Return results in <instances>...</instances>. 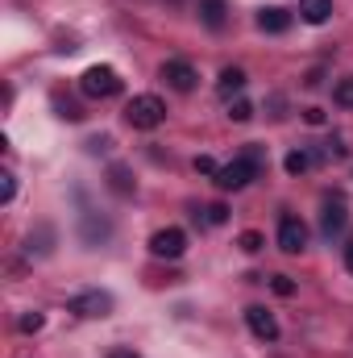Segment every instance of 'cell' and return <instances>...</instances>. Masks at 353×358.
<instances>
[{"label": "cell", "mask_w": 353, "mask_h": 358, "mask_svg": "<svg viewBox=\"0 0 353 358\" xmlns=\"http://www.w3.org/2000/svg\"><path fill=\"white\" fill-rule=\"evenodd\" d=\"M308 246V225L299 217H283L278 221V250L283 255H299Z\"/></svg>", "instance_id": "8992f818"}, {"label": "cell", "mask_w": 353, "mask_h": 358, "mask_svg": "<svg viewBox=\"0 0 353 358\" xmlns=\"http://www.w3.org/2000/svg\"><path fill=\"white\" fill-rule=\"evenodd\" d=\"M345 267H350V275H353V242L345 246Z\"/></svg>", "instance_id": "f1b7e54d"}, {"label": "cell", "mask_w": 353, "mask_h": 358, "mask_svg": "<svg viewBox=\"0 0 353 358\" xmlns=\"http://www.w3.org/2000/svg\"><path fill=\"white\" fill-rule=\"evenodd\" d=\"M246 325H250L254 338H262V342H274V338H278V321H274V313L262 308V304H250V308H246Z\"/></svg>", "instance_id": "ba28073f"}, {"label": "cell", "mask_w": 353, "mask_h": 358, "mask_svg": "<svg viewBox=\"0 0 353 358\" xmlns=\"http://www.w3.org/2000/svg\"><path fill=\"white\" fill-rule=\"evenodd\" d=\"M204 221H208V225H225V221H229V208H225V204H208V208H204Z\"/></svg>", "instance_id": "603a6c76"}, {"label": "cell", "mask_w": 353, "mask_h": 358, "mask_svg": "<svg viewBox=\"0 0 353 358\" xmlns=\"http://www.w3.org/2000/svg\"><path fill=\"white\" fill-rule=\"evenodd\" d=\"M299 17L308 25H324L333 17V0H299Z\"/></svg>", "instance_id": "7c38bea8"}, {"label": "cell", "mask_w": 353, "mask_h": 358, "mask_svg": "<svg viewBox=\"0 0 353 358\" xmlns=\"http://www.w3.org/2000/svg\"><path fill=\"white\" fill-rule=\"evenodd\" d=\"M195 171H200V176H212V179H216V171H220V167H216L208 155H195Z\"/></svg>", "instance_id": "cb8c5ba5"}, {"label": "cell", "mask_w": 353, "mask_h": 358, "mask_svg": "<svg viewBox=\"0 0 353 358\" xmlns=\"http://www.w3.org/2000/svg\"><path fill=\"white\" fill-rule=\"evenodd\" d=\"M54 108H59V117H63V121H84V108H80L75 100H63V96H54Z\"/></svg>", "instance_id": "e0dca14e"}, {"label": "cell", "mask_w": 353, "mask_h": 358, "mask_svg": "<svg viewBox=\"0 0 353 358\" xmlns=\"http://www.w3.org/2000/svg\"><path fill=\"white\" fill-rule=\"evenodd\" d=\"M0 196H4V204H8V200H13V196H17V179L8 176V171H4V176H0Z\"/></svg>", "instance_id": "484cf974"}, {"label": "cell", "mask_w": 353, "mask_h": 358, "mask_svg": "<svg viewBox=\"0 0 353 358\" xmlns=\"http://www.w3.org/2000/svg\"><path fill=\"white\" fill-rule=\"evenodd\" d=\"M200 21H204L208 29H225L229 4H225V0H200Z\"/></svg>", "instance_id": "8fae6325"}, {"label": "cell", "mask_w": 353, "mask_h": 358, "mask_svg": "<svg viewBox=\"0 0 353 358\" xmlns=\"http://www.w3.org/2000/svg\"><path fill=\"white\" fill-rule=\"evenodd\" d=\"M258 171H262V155L250 150V155H241V159H233L229 167L216 171V187H220V192H241L246 183L258 179Z\"/></svg>", "instance_id": "6da1fadb"}, {"label": "cell", "mask_w": 353, "mask_h": 358, "mask_svg": "<svg viewBox=\"0 0 353 358\" xmlns=\"http://www.w3.org/2000/svg\"><path fill=\"white\" fill-rule=\"evenodd\" d=\"M42 325H46V317H42V313H25V317L17 321V329H21V334H38Z\"/></svg>", "instance_id": "44dd1931"}, {"label": "cell", "mask_w": 353, "mask_h": 358, "mask_svg": "<svg viewBox=\"0 0 353 358\" xmlns=\"http://www.w3.org/2000/svg\"><path fill=\"white\" fill-rule=\"evenodd\" d=\"M270 292L287 300V296H295V279L291 275H270Z\"/></svg>", "instance_id": "d6986e66"}, {"label": "cell", "mask_w": 353, "mask_h": 358, "mask_svg": "<svg viewBox=\"0 0 353 358\" xmlns=\"http://www.w3.org/2000/svg\"><path fill=\"white\" fill-rule=\"evenodd\" d=\"M216 88H220V96L241 92V88H246V71H241V67H225V71H220V80H216Z\"/></svg>", "instance_id": "4fadbf2b"}, {"label": "cell", "mask_w": 353, "mask_h": 358, "mask_svg": "<svg viewBox=\"0 0 353 358\" xmlns=\"http://www.w3.org/2000/svg\"><path fill=\"white\" fill-rule=\"evenodd\" d=\"M303 121L308 125H324V108H303Z\"/></svg>", "instance_id": "4316f807"}, {"label": "cell", "mask_w": 353, "mask_h": 358, "mask_svg": "<svg viewBox=\"0 0 353 358\" xmlns=\"http://www.w3.org/2000/svg\"><path fill=\"white\" fill-rule=\"evenodd\" d=\"M258 29H266V34H287V29H291V13L278 8V4L258 8Z\"/></svg>", "instance_id": "30bf717a"}, {"label": "cell", "mask_w": 353, "mask_h": 358, "mask_svg": "<svg viewBox=\"0 0 353 358\" xmlns=\"http://www.w3.org/2000/svg\"><path fill=\"white\" fill-rule=\"evenodd\" d=\"M163 80H167L175 92H191L200 76H195L191 63H183V59H167V63H163Z\"/></svg>", "instance_id": "9c48e42d"}, {"label": "cell", "mask_w": 353, "mask_h": 358, "mask_svg": "<svg viewBox=\"0 0 353 358\" xmlns=\"http://www.w3.org/2000/svg\"><path fill=\"white\" fill-rule=\"evenodd\" d=\"M80 92L91 96V100H108V96H117L121 92V76L112 71V67H88L84 76H80Z\"/></svg>", "instance_id": "3957f363"}, {"label": "cell", "mask_w": 353, "mask_h": 358, "mask_svg": "<svg viewBox=\"0 0 353 358\" xmlns=\"http://www.w3.org/2000/svg\"><path fill=\"white\" fill-rule=\"evenodd\" d=\"M108 358H142V355H133V350H112Z\"/></svg>", "instance_id": "83f0119b"}, {"label": "cell", "mask_w": 353, "mask_h": 358, "mask_svg": "<svg viewBox=\"0 0 353 358\" xmlns=\"http://www.w3.org/2000/svg\"><path fill=\"white\" fill-rule=\"evenodd\" d=\"M229 117H233V121H250V117H254V104H250V100H233V104H229Z\"/></svg>", "instance_id": "7402d4cb"}, {"label": "cell", "mask_w": 353, "mask_h": 358, "mask_svg": "<svg viewBox=\"0 0 353 358\" xmlns=\"http://www.w3.org/2000/svg\"><path fill=\"white\" fill-rule=\"evenodd\" d=\"M88 150H91V155H108V150H112V138H108V134L91 138V142H88Z\"/></svg>", "instance_id": "d4e9b609"}, {"label": "cell", "mask_w": 353, "mask_h": 358, "mask_svg": "<svg viewBox=\"0 0 353 358\" xmlns=\"http://www.w3.org/2000/svg\"><path fill=\"white\" fill-rule=\"evenodd\" d=\"M237 246H241L246 255H258V250H262V246H266V238H262V234H258V229H246V234L237 238Z\"/></svg>", "instance_id": "ac0fdd59"}, {"label": "cell", "mask_w": 353, "mask_h": 358, "mask_svg": "<svg viewBox=\"0 0 353 358\" xmlns=\"http://www.w3.org/2000/svg\"><path fill=\"white\" fill-rule=\"evenodd\" d=\"M150 255L154 259H183L187 255V234L183 229H175V225H167V229H158L154 238H150Z\"/></svg>", "instance_id": "277c9868"}, {"label": "cell", "mask_w": 353, "mask_h": 358, "mask_svg": "<svg viewBox=\"0 0 353 358\" xmlns=\"http://www.w3.org/2000/svg\"><path fill=\"white\" fill-rule=\"evenodd\" d=\"M345 225H350V208H345V200H341V196H329L324 208H320V229H324V238L341 234Z\"/></svg>", "instance_id": "52a82bcc"}, {"label": "cell", "mask_w": 353, "mask_h": 358, "mask_svg": "<svg viewBox=\"0 0 353 358\" xmlns=\"http://www.w3.org/2000/svg\"><path fill=\"white\" fill-rule=\"evenodd\" d=\"M104 238H108V221H96L91 213H84V242L88 246H100Z\"/></svg>", "instance_id": "5bb4252c"}, {"label": "cell", "mask_w": 353, "mask_h": 358, "mask_svg": "<svg viewBox=\"0 0 353 358\" xmlns=\"http://www.w3.org/2000/svg\"><path fill=\"white\" fill-rule=\"evenodd\" d=\"M75 317H108L112 313V296L108 292H100V287H91V292H80V296H71V304H67Z\"/></svg>", "instance_id": "5b68a950"}, {"label": "cell", "mask_w": 353, "mask_h": 358, "mask_svg": "<svg viewBox=\"0 0 353 358\" xmlns=\"http://www.w3.org/2000/svg\"><path fill=\"white\" fill-rule=\"evenodd\" d=\"M283 167H287V176H303V171L312 167V159H308L303 150H291V155L283 159Z\"/></svg>", "instance_id": "2e32d148"}, {"label": "cell", "mask_w": 353, "mask_h": 358, "mask_svg": "<svg viewBox=\"0 0 353 358\" xmlns=\"http://www.w3.org/2000/svg\"><path fill=\"white\" fill-rule=\"evenodd\" d=\"M333 100H337L341 108H353V76H350V80H341V84L333 88Z\"/></svg>", "instance_id": "ffe728a7"}, {"label": "cell", "mask_w": 353, "mask_h": 358, "mask_svg": "<svg viewBox=\"0 0 353 358\" xmlns=\"http://www.w3.org/2000/svg\"><path fill=\"white\" fill-rule=\"evenodd\" d=\"M108 187H112V192H121V196H129V192H133L129 167H121V163H117V167H108Z\"/></svg>", "instance_id": "9a60e30c"}, {"label": "cell", "mask_w": 353, "mask_h": 358, "mask_svg": "<svg viewBox=\"0 0 353 358\" xmlns=\"http://www.w3.org/2000/svg\"><path fill=\"white\" fill-rule=\"evenodd\" d=\"M125 121L133 125V129H158L163 121H167V104L158 100V96H133L129 104H125Z\"/></svg>", "instance_id": "7a4b0ae2"}]
</instances>
